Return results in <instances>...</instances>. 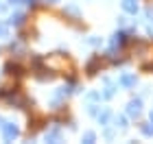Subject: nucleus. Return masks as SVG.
Listing matches in <instances>:
<instances>
[{"label": "nucleus", "instance_id": "nucleus-1", "mask_svg": "<svg viewBox=\"0 0 153 144\" xmlns=\"http://www.w3.org/2000/svg\"><path fill=\"white\" fill-rule=\"evenodd\" d=\"M16 127H7V131H4V135H7V138H16Z\"/></svg>", "mask_w": 153, "mask_h": 144}]
</instances>
